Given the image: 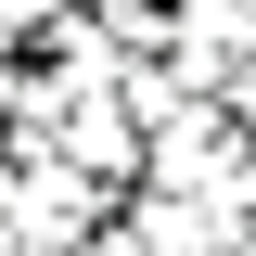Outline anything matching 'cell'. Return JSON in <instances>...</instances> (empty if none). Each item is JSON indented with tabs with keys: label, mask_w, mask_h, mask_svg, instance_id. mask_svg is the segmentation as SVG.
Here are the masks:
<instances>
[{
	"label": "cell",
	"mask_w": 256,
	"mask_h": 256,
	"mask_svg": "<svg viewBox=\"0 0 256 256\" xmlns=\"http://www.w3.org/2000/svg\"><path fill=\"white\" fill-rule=\"evenodd\" d=\"M64 256H154L141 230H90V244H64Z\"/></svg>",
	"instance_id": "1"
}]
</instances>
